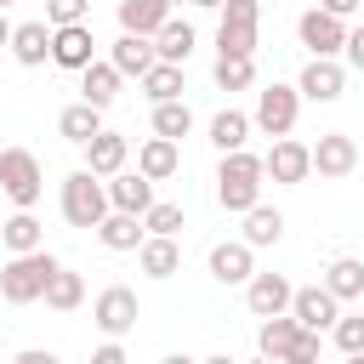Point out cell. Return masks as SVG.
I'll use <instances>...</instances> for the list:
<instances>
[{
	"mask_svg": "<svg viewBox=\"0 0 364 364\" xmlns=\"http://www.w3.org/2000/svg\"><path fill=\"white\" fill-rule=\"evenodd\" d=\"M245 301H250V313H256V318H279V313H290L296 284H290L284 273H256V279L245 284Z\"/></svg>",
	"mask_w": 364,
	"mask_h": 364,
	"instance_id": "cell-14",
	"label": "cell"
},
{
	"mask_svg": "<svg viewBox=\"0 0 364 364\" xmlns=\"http://www.w3.org/2000/svg\"><path fill=\"white\" fill-rule=\"evenodd\" d=\"M97 239H102L108 250H142V239H148V228H142V216H125V210H108V216H102V228H97Z\"/></svg>",
	"mask_w": 364,
	"mask_h": 364,
	"instance_id": "cell-27",
	"label": "cell"
},
{
	"mask_svg": "<svg viewBox=\"0 0 364 364\" xmlns=\"http://www.w3.org/2000/svg\"><path fill=\"white\" fill-rule=\"evenodd\" d=\"M262 182H267L262 154H250V148L222 154V165H216V205H222V210H233V216H245V210H256V205H262Z\"/></svg>",
	"mask_w": 364,
	"mask_h": 364,
	"instance_id": "cell-1",
	"label": "cell"
},
{
	"mask_svg": "<svg viewBox=\"0 0 364 364\" xmlns=\"http://www.w3.org/2000/svg\"><path fill=\"white\" fill-rule=\"evenodd\" d=\"M57 256L51 250H28V256H6V267H0V296L11 301V307H28V301H46V284L57 279Z\"/></svg>",
	"mask_w": 364,
	"mask_h": 364,
	"instance_id": "cell-2",
	"label": "cell"
},
{
	"mask_svg": "<svg viewBox=\"0 0 364 364\" xmlns=\"http://www.w3.org/2000/svg\"><path fill=\"white\" fill-rule=\"evenodd\" d=\"M330 341L341 347V358H358L364 353V313H341L336 330H330Z\"/></svg>",
	"mask_w": 364,
	"mask_h": 364,
	"instance_id": "cell-37",
	"label": "cell"
},
{
	"mask_svg": "<svg viewBox=\"0 0 364 364\" xmlns=\"http://www.w3.org/2000/svg\"><path fill=\"white\" fill-rule=\"evenodd\" d=\"M199 364H239L233 353H210V358H199Z\"/></svg>",
	"mask_w": 364,
	"mask_h": 364,
	"instance_id": "cell-47",
	"label": "cell"
},
{
	"mask_svg": "<svg viewBox=\"0 0 364 364\" xmlns=\"http://www.w3.org/2000/svg\"><path fill=\"white\" fill-rule=\"evenodd\" d=\"M91 364H131V358H125V347H119V341H102V347L91 353Z\"/></svg>",
	"mask_w": 364,
	"mask_h": 364,
	"instance_id": "cell-41",
	"label": "cell"
},
{
	"mask_svg": "<svg viewBox=\"0 0 364 364\" xmlns=\"http://www.w3.org/2000/svg\"><path fill=\"white\" fill-rule=\"evenodd\" d=\"M136 318H142V301H136V290H131V284H108V290H97V301H91V324H97L108 341L131 336V330H136Z\"/></svg>",
	"mask_w": 364,
	"mask_h": 364,
	"instance_id": "cell-7",
	"label": "cell"
},
{
	"mask_svg": "<svg viewBox=\"0 0 364 364\" xmlns=\"http://www.w3.org/2000/svg\"><path fill=\"white\" fill-rule=\"evenodd\" d=\"M296 40L307 46V57H341V51H347V23L313 6V11L296 17Z\"/></svg>",
	"mask_w": 364,
	"mask_h": 364,
	"instance_id": "cell-8",
	"label": "cell"
},
{
	"mask_svg": "<svg viewBox=\"0 0 364 364\" xmlns=\"http://www.w3.org/2000/svg\"><path fill=\"white\" fill-rule=\"evenodd\" d=\"M51 63H57V68H74V74H85V68L97 63V34H91V23L51 28Z\"/></svg>",
	"mask_w": 364,
	"mask_h": 364,
	"instance_id": "cell-11",
	"label": "cell"
},
{
	"mask_svg": "<svg viewBox=\"0 0 364 364\" xmlns=\"http://www.w3.org/2000/svg\"><path fill=\"white\" fill-rule=\"evenodd\" d=\"M165 23H171V0H119V34L154 40Z\"/></svg>",
	"mask_w": 364,
	"mask_h": 364,
	"instance_id": "cell-18",
	"label": "cell"
},
{
	"mask_svg": "<svg viewBox=\"0 0 364 364\" xmlns=\"http://www.w3.org/2000/svg\"><path fill=\"white\" fill-rule=\"evenodd\" d=\"M262 171L273 176V182H284V188H296V182H307L313 176V142H296V136H279L267 154H262Z\"/></svg>",
	"mask_w": 364,
	"mask_h": 364,
	"instance_id": "cell-9",
	"label": "cell"
},
{
	"mask_svg": "<svg viewBox=\"0 0 364 364\" xmlns=\"http://www.w3.org/2000/svg\"><path fill=\"white\" fill-rule=\"evenodd\" d=\"M290 318H296L301 330L324 336V330H336V318H341V301H336L324 284H301V290H296V301H290Z\"/></svg>",
	"mask_w": 364,
	"mask_h": 364,
	"instance_id": "cell-10",
	"label": "cell"
},
{
	"mask_svg": "<svg viewBox=\"0 0 364 364\" xmlns=\"http://www.w3.org/2000/svg\"><path fill=\"white\" fill-rule=\"evenodd\" d=\"M250 250H267V245H279L284 239V216L273 210V205H256V210H245V233H239Z\"/></svg>",
	"mask_w": 364,
	"mask_h": 364,
	"instance_id": "cell-29",
	"label": "cell"
},
{
	"mask_svg": "<svg viewBox=\"0 0 364 364\" xmlns=\"http://www.w3.org/2000/svg\"><path fill=\"white\" fill-rule=\"evenodd\" d=\"M188 131H193V108H188L182 97H176V102H159V108H154V136H165V142H182Z\"/></svg>",
	"mask_w": 364,
	"mask_h": 364,
	"instance_id": "cell-35",
	"label": "cell"
},
{
	"mask_svg": "<svg viewBox=\"0 0 364 364\" xmlns=\"http://www.w3.org/2000/svg\"><path fill=\"white\" fill-rule=\"evenodd\" d=\"M188 6H199V11H222L228 0H188Z\"/></svg>",
	"mask_w": 364,
	"mask_h": 364,
	"instance_id": "cell-45",
	"label": "cell"
},
{
	"mask_svg": "<svg viewBox=\"0 0 364 364\" xmlns=\"http://www.w3.org/2000/svg\"><path fill=\"white\" fill-rule=\"evenodd\" d=\"M318 11H330V17H353V11H364V0H318Z\"/></svg>",
	"mask_w": 364,
	"mask_h": 364,
	"instance_id": "cell-42",
	"label": "cell"
},
{
	"mask_svg": "<svg viewBox=\"0 0 364 364\" xmlns=\"http://www.w3.org/2000/svg\"><path fill=\"white\" fill-rule=\"evenodd\" d=\"M324 290H330L336 301H358V296H364V262H358V256H336V262L324 267Z\"/></svg>",
	"mask_w": 364,
	"mask_h": 364,
	"instance_id": "cell-28",
	"label": "cell"
},
{
	"mask_svg": "<svg viewBox=\"0 0 364 364\" xmlns=\"http://www.w3.org/2000/svg\"><path fill=\"white\" fill-rule=\"evenodd\" d=\"M262 0H228L216 11V57H256Z\"/></svg>",
	"mask_w": 364,
	"mask_h": 364,
	"instance_id": "cell-4",
	"label": "cell"
},
{
	"mask_svg": "<svg viewBox=\"0 0 364 364\" xmlns=\"http://www.w3.org/2000/svg\"><path fill=\"white\" fill-rule=\"evenodd\" d=\"M0 193L17 205V210H34L40 193H46V171L28 148H0Z\"/></svg>",
	"mask_w": 364,
	"mask_h": 364,
	"instance_id": "cell-5",
	"label": "cell"
},
{
	"mask_svg": "<svg viewBox=\"0 0 364 364\" xmlns=\"http://www.w3.org/2000/svg\"><path fill=\"white\" fill-rule=\"evenodd\" d=\"M296 114H301V91L273 80V85H262V91H256V114H250V125H256L262 136H273V142H279V136H290V131H296Z\"/></svg>",
	"mask_w": 364,
	"mask_h": 364,
	"instance_id": "cell-6",
	"label": "cell"
},
{
	"mask_svg": "<svg viewBox=\"0 0 364 364\" xmlns=\"http://www.w3.org/2000/svg\"><path fill=\"white\" fill-rule=\"evenodd\" d=\"M313 171H318V176H353V171H358V142H353L347 131H324V136L313 142Z\"/></svg>",
	"mask_w": 364,
	"mask_h": 364,
	"instance_id": "cell-15",
	"label": "cell"
},
{
	"mask_svg": "<svg viewBox=\"0 0 364 364\" xmlns=\"http://www.w3.org/2000/svg\"><path fill=\"white\" fill-rule=\"evenodd\" d=\"M347 364H364V353H358V358H347Z\"/></svg>",
	"mask_w": 364,
	"mask_h": 364,
	"instance_id": "cell-49",
	"label": "cell"
},
{
	"mask_svg": "<svg viewBox=\"0 0 364 364\" xmlns=\"http://www.w3.org/2000/svg\"><path fill=\"white\" fill-rule=\"evenodd\" d=\"M0 199H6V193H0Z\"/></svg>",
	"mask_w": 364,
	"mask_h": 364,
	"instance_id": "cell-51",
	"label": "cell"
},
{
	"mask_svg": "<svg viewBox=\"0 0 364 364\" xmlns=\"http://www.w3.org/2000/svg\"><path fill=\"white\" fill-rule=\"evenodd\" d=\"M11 364H63V358H57V353H46V347H23Z\"/></svg>",
	"mask_w": 364,
	"mask_h": 364,
	"instance_id": "cell-43",
	"label": "cell"
},
{
	"mask_svg": "<svg viewBox=\"0 0 364 364\" xmlns=\"http://www.w3.org/2000/svg\"><path fill=\"white\" fill-rule=\"evenodd\" d=\"M210 80H216V91H250L256 85V57H216Z\"/></svg>",
	"mask_w": 364,
	"mask_h": 364,
	"instance_id": "cell-34",
	"label": "cell"
},
{
	"mask_svg": "<svg viewBox=\"0 0 364 364\" xmlns=\"http://www.w3.org/2000/svg\"><path fill=\"white\" fill-rule=\"evenodd\" d=\"M6 51H11L23 68H40V63L51 57V23H46V17H34V23H17Z\"/></svg>",
	"mask_w": 364,
	"mask_h": 364,
	"instance_id": "cell-19",
	"label": "cell"
},
{
	"mask_svg": "<svg viewBox=\"0 0 364 364\" xmlns=\"http://www.w3.org/2000/svg\"><path fill=\"white\" fill-rule=\"evenodd\" d=\"M250 364H279V358H262V353H256V358H250Z\"/></svg>",
	"mask_w": 364,
	"mask_h": 364,
	"instance_id": "cell-48",
	"label": "cell"
},
{
	"mask_svg": "<svg viewBox=\"0 0 364 364\" xmlns=\"http://www.w3.org/2000/svg\"><path fill=\"white\" fill-rule=\"evenodd\" d=\"M210 279H216V284H250V279H256V250H250L245 239L210 245Z\"/></svg>",
	"mask_w": 364,
	"mask_h": 364,
	"instance_id": "cell-13",
	"label": "cell"
},
{
	"mask_svg": "<svg viewBox=\"0 0 364 364\" xmlns=\"http://www.w3.org/2000/svg\"><path fill=\"white\" fill-rule=\"evenodd\" d=\"M296 91H301L307 102H336V97L347 91V68H341L336 57H307V68H301Z\"/></svg>",
	"mask_w": 364,
	"mask_h": 364,
	"instance_id": "cell-12",
	"label": "cell"
},
{
	"mask_svg": "<svg viewBox=\"0 0 364 364\" xmlns=\"http://www.w3.org/2000/svg\"><path fill=\"white\" fill-rule=\"evenodd\" d=\"M0 245H6L11 256L46 250V228H40V216H34V210H11V216L0 222Z\"/></svg>",
	"mask_w": 364,
	"mask_h": 364,
	"instance_id": "cell-21",
	"label": "cell"
},
{
	"mask_svg": "<svg viewBox=\"0 0 364 364\" xmlns=\"http://www.w3.org/2000/svg\"><path fill=\"white\" fill-rule=\"evenodd\" d=\"M57 205H63V222H68V228H91V233H97L102 216L114 210V205H108V182L91 176L85 165L63 176V199H57Z\"/></svg>",
	"mask_w": 364,
	"mask_h": 364,
	"instance_id": "cell-3",
	"label": "cell"
},
{
	"mask_svg": "<svg viewBox=\"0 0 364 364\" xmlns=\"http://www.w3.org/2000/svg\"><path fill=\"white\" fill-rule=\"evenodd\" d=\"M296 336H301V324H296L290 313H279V318H262L256 347H262V358H279V364H284V353L296 347Z\"/></svg>",
	"mask_w": 364,
	"mask_h": 364,
	"instance_id": "cell-31",
	"label": "cell"
},
{
	"mask_svg": "<svg viewBox=\"0 0 364 364\" xmlns=\"http://www.w3.org/2000/svg\"><path fill=\"white\" fill-rule=\"evenodd\" d=\"M159 364H199V358H188V353H165Z\"/></svg>",
	"mask_w": 364,
	"mask_h": 364,
	"instance_id": "cell-46",
	"label": "cell"
},
{
	"mask_svg": "<svg viewBox=\"0 0 364 364\" xmlns=\"http://www.w3.org/2000/svg\"><path fill=\"white\" fill-rule=\"evenodd\" d=\"M57 131H63V142L85 148L91 136H102V108H91V102H68V108L57 114Z\"/></svg>",
	"mask_w": 364,
	"mask_h": 364,
	"instance_id": "cell-23",
	"label": "cell"
},
{
	"mask_svg": "<svg viewBox=\"0 0 364 364\" xmlns=\"http://www.w3.org/2000/svg\"><path fill=\"white\" fill-rule=\"evenodd\" d=\"M108 205L125 210V216H148V205H154V182H148L142 171H119V176H108Z\"/></svg>",
	"mask_w": 364,
	"mask_h": 364,
	"instance_id": "cell-17",
	"label": "cell"
},
{
	"mask_svg": "<svg viewBox=\"0 0 364 364\" xmlns=\"http://www.w3.org/2000/svg\"><path fill=\"white\" fill-rule=\"evenodd\" d=\"M193 46H199V34H193V23H182V17H171L159 34H154V51H159V63H188L193 57Z\"/></svg>",
	"mask_w": 364,
	"mask_h": 364,
	"instance_id": "cell-24",
	"label": "cell"
},
{
	"mask_svg": "<svg viewBox=\"0 0 364 364\" xmlns=\"http://www.w3.org/2000/svg\"><path fill=\"white\" fill-rule=\"evenodd\" d=\"M341 57H347V68H358V74H364V23H358V28H347V51H341Z\"/></svg>",
	"mask_w": 364,
	"mask_h": 364,
	"instance_id": "cell-40",
	"label": "cell"
},
{
	"mask_svg": "<svg viewBox=\"0 0 364 364\" xmlns=\"http://www.w3.org/2000/svg\"><path fill=\"white\" fill-rule=\"evenodd\" d=\"M142 228H148V239H176V233H182V205L154 199V205H148V216H142Z\"/></svg>",
	"mask_w": 364,
	"mask_h": 364,
	"instance_id": "cell-36",
	"label": "cell"
},
{
	"mask_svg": "<svg viewBox=\"0 0 364 364\" xmlns=\"http://www.w3.org/2000/svg\"><path fill=\"white\" fill-rule=\"evenodd\" d=\"M108 63L119 68V74H148L154 63H159V51H154V40H142V34H119L114 46H108Z\"/></svg>",
	"mask_w": 364,
	"mask_h": 364,
	"instance_id": "cell-22",
	"label": "cell"
},
{
	"mask_svg": "<svg viewBox=\"0 0 364 364\" xmlns=\"http://www.w3.org/2000/svg\"><path fill=\"white\" fill-rule=\"evenodd\" d=\"M6 6H11V0H0V11H6Z\"/></svg>",
	"mask_w": 364,
	"mask_h": 364,
	"instance_id": "cell-50",
	"label": "cell"
},
{
	"mask_svg": "<svg viewBox=\"0 0 364 364\" xmlns=\"http://www.w3.org/2000/svg\"><path fill=\"white\" fill-rule=\"evenodd\" d=\"M85 11H91V0H46L51 28H74V23H85Z\"/></svg>",
	"mask_w": 364,
	"mask_h": 364,
	"instance_id": "cell-38",
	"label": "cell"
},
{
	"mask_svg": "<svg viewBox=\"0 0 364 364\" xmlns=\"http://www.w3.org/2000/svg\"><path fill=\"white\" fill-rule=\"evenodd\" d=\"M318 341H324V336H313V330H301V336H296V347L284 353V364H318Z\"/></svg>",
	"mask_w": 364,
	"mask_h": 364,
	"instance_id": "cell-39",
	"label": "cell"
},
{
	"mask_svg": "<svg viewBox=\"0 0 364 364\" xmlns=\"http://www.w3.org/2000/svg\"><path fill=\"white\" fill-rule=\"evenodd\" d=\"M119 68L114 63H91L85 74H80V102H91V108H108L114 97H119Z\"/></svg>",
	"mask_w": 364,
	"mask_h": 364,
	"instance_id": "cell-25",
	"label": "cell"
},
{
	"mask_svg": "<svg viewBox=\"0 0 364 364\" xmlns=\"http://www.w3.org/2000/svg\"><path fill=\"white\" fill-rule=\"evenodd\" d=\"M11 28H17V23H11L6 11H0V46H11Z\"/></svg>",
	"mask_w": 364,
	"mask_h": 364,
	"instance_id": "cell-44",
	"label": "cell"
},
{
	"mask_svg": "<svg viewBox=\"0 0 364 364\" xmlns=\"http://www.w3.org/2000/svg\"><path fill=\"white\" fill-rule=\"evenodd\" d=\"M125 159H131V142H125L119 131H102V136H91V142H85V171H91V176H102V182H108V176H119V171H125Z\"/></svg>",
	"mask_w": 364,
	"mask_h": 364,
	"instance_id": "cell-16",
	"label": "cell"
},
{
	"mask_svg": "<svg viewBox=\"0 0 364 364\" xmlns=\"http://www.w3.org/2000/svg\"><path fill=\"white\" fill-rule=\"evenodd\" d=\"M136 171H142L148 182H171V176L182 171V142H165V136H148V142L136 148Z\"/></svg>",
	"mask_w": 364,
	"mask_h": 364,
	"instance_id": "cell-20",
	"label": "cell"
},
{
	"mask_svg": "<svg viewBox=\"0 0 364 364\" xmlns=\"http://www.w3.org/2000/svg\"><path fill=\"white\" fill-rule=\"evenodd\" d=\"M245 142H250V114H239V108L210 114V148L216 154H239Z\"/></svg>",
	"mask_w": 364,
	"mask_h": 364,
	"instance_id": "cell-26",
	"label": "cell"
},
{
	"mask_svg": "<svg viewBox=\"0 0 364 364\" xmlns=\"http://www.w3.org/2000/svg\"><path fill=\"white\" fill-rule=\"evenodd\" d=\"M80 301H85V279H80L74 267H57V279L46 284V307H51V313H74Z\"/></svg>",
	"mask_w": 364,
	"mask_h": 364,
	"instance_id": "cell-33",
	"label": "cell"
},
{
	"mask_svg": "<svg viewBox=\"0 0 364 364\" xmlns=\"http://www.w3.org/2000/svg\"><path fill=\"white\" fill-rule=\"evenodd\" d=\"M136 267H142L148 279H171V273L182 267V245H176V239H142Z\"/></svg>",
	"mask_w": 364,
	"mask_h": 364,
	"instance_id": "cell-30",
	"label": "cell"
},
{
	"mask_svg": "<svg viewBox=\"0 0 364 364\" xmlns=\"http://www.w3.org/2000/svg\"><path fill=\"white\" fill-rule=\"evenodd\" d=\"M142 97L159 108V102H176L182 97V68L176 63H154L148 74H142Z\"/></svg>",
	"mask_w": 364,
	"mask_h": 364,
	"instance_id": "cell-32",
	"label": "cell"
}]
</instances>
